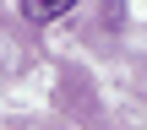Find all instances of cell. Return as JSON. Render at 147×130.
<instances>
[{"instance_id":"cell-1","label":"cell","mask_w":147,"mask_h":130,"mask_svg":"<svg viewBox=\"0 0 147 130\" xmlns=\"http://www.w3.org/2000/svg\"><path fill=\"white\" fill-rule=\"evenodd\" d=\"M71 5H76V0H22V16H27L33 27H49V22H55V16H65Z\"/></svg>"}]
</instances>
